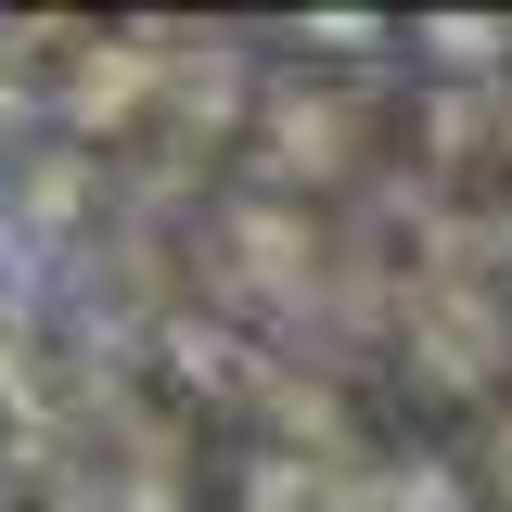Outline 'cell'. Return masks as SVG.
<instances>
[]
</instances>
